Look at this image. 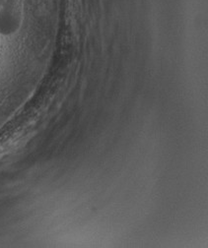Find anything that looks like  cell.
I'll use <instances>...</instances> for the list:
<instances>
[{"instance_id": "1", "label": "cell", "mask_w": 208, "mask_h": 248, "mask_svg": "<svg viewBox=\"0 0 208 248\" xmlns=\"http://www.w3.org/2000/svg\"><path fill=\"white\" fill-rule=\"evenodd\" d=\"M23 22L20 0H0V35L9 37L16 34Z\"/></svg>"}]
</instances>
